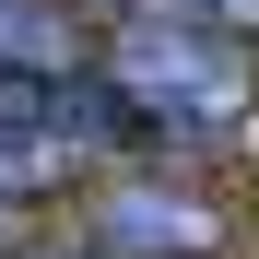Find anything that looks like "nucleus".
Masks as SVG:
<instances>
[{
	"mask_svg": "<svg viewBox=\"0 0 259 259\" xmlns=\"http://www.w3.org/2000/svg\"><path fill=\"white\" fill-rule=\"evenodd\" d=\"M106 95L130 118V142H224V130L259 106V71H247V35H224L189 0H130V24L95 48Z\"/></svg>",
	"mask_w": 259,
	"mask_h": 259,
	"instance_id": "obj_1",
	"label": "nucleus"
},
{
	"mask_svg": "<svg viewBox=\"0 0 259 259\" xmlns=\"http://www.w3.org/2000/svg\"><path fill=\"white\" fill-rule=\"evenodd\" d=\"M95 247L106 259H212L224 247V212L189 200V189H165V177H130L95 200Z\"/></svg>",
	"mask_w": 259,
	"mask_h": 259,
	"instance_id": "obj_2",
	"label": "nucleus"
},
{
	"mask_svg": "<svg viewBox=\"0 0 259 259\" xmlns=\"http://www.w3.org/2000/svg\"><path fill=\"white\" fill-rule=\"evenodd\" d=\"M82 153H95V142H82V130H35V118H12V130H0V200H48V189H71V165Z\"/></svg>",
	"mask_w": 259,
	"mask_h": 259,
	"instance_id": "obj_3",
	"label": "nucleus"
},
{
	"mask_svg": "<svg viewBox=\"0 0 259 259\" xmlns=\"http://www.w3.org/2000/svg\"><path fill=\"white\" fill-rule=\"evenodd\" d=\"M189 12H212L224 35H259V0H189Z\"/></svg>",
	"mask_w": 259,
	"mask_h": 259,
	"instance_id": "obj_4",
	"label": "nucleus"
},
{
	"mask_svg": "<svg viewBox=\"0 0 259 259\" xmlns=\"http://www.w3.org/2000/svg\"><path fill=\"white\" fill-rule=\"evenodd\" d=\"M0 259H24V247H12V200H0Z\"/></svg>",
	"mask_w": 259,
	"mask_h": 259,
	"instance_id": "obj_5",
	"label": "nucleus"
},
{
	"mask_svg": "<svg viewBox=\"0 0 259 259\" xmlns=\"http://www.w3.org/2000/svg\"><path fill=\"white\" fill-rule=\"evenodd\" d=\"M24 12H71V0H24Z\"/></svg>",
	"mask_w": 259,
	"mask_h": 259,
	"instance_id": "obj_6",
	"label": "nucleus"
}]
</instances>
